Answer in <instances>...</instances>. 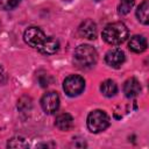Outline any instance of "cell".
I'll use <instances>...</instances> for the list:
<instances>
[{
    "label": "cell",
    "instance_id": "6da1fadb",
    "mask_svg": "<svg viewBox=\"0 0 149 149\" xmlns=\"http://www.w3.org/2000/svg\"><path fill=\"white\" fill-rule=\"evenodd\" d=\"M23 38L28 45L37 49L40 52L45 55L56 54L59 49V42L52 36H47L37 27H29L24 31Z\"/></svg>",
    "mask_w": 149,
    "mask_h": 149
},
{
    "label": "cell",
    "instance_id": "7a4b0ae2",
    "mask_svg": "<svg viewBox=\"0 0 149 149\" xmlns=\"http://www.w3.org/2000/svg\"><path fill=\"white\" fill-rule=\"evenodd\" d=\"M74 64L80 69H90L98 61L97 50L90 44H80L73 54Z\"/></svg>",
    "mask_w": 149,
    "mask_h": 149
},
{
    "label": "cell",
    "instance_id": "3957f363",
    "mask_svg": "<svg viewBox=\"0 0 149 149\" xmlns=\"http://www.w3.org/2000/svg\"><path fill=\"white\" fill-rule=\"evenodd\" d=\"M128 37V29L122 22H113L107 24L102 30V38L111 45H119Z\"/></svg>",
    "mask_w": 149,
    "mask_h": 149
},
{
    "label": "cell",
    "instance_id": "277c9868",
    "mask_svg": "<svg viewBox=\"0 0 149 149\" xmlns=\"http://www.w3.org/2000/svg\"><path fill=\"white\" fill-rule=\"evenodd\" d=\"M109 126V118L108 115L101 111L95 109L92 111L87 116V128L92 133H100L105 130Z\"/></svg>",
    "mask_w": 149,
    "mask_h": 149
},
{
    "label": "cell",
    "instance_id": "5b68a950",
    "mask_svg": "<svg viewBox=\"0 0 149 149\" xmlns=\"http://www.w3.org/2000/svg\"><path fill=\"white\" fill-rule=\"evenodd\" d=\"M85 80L83 77L77 74H71L65 78L63 83V90L69 97H76L84 91Z\"/></svg>",
    "mask_w": 149,
    "mask_h": 149
},
{
    "label": "cell",
    "instance_id": "8992f818",
    "mask_svg": "<svg viewBox=\"0 0 149 149\" xmlns=\"http://www.w3.org/2000/svg\"><path fill=\"white\" fill-rule=\"evenodd\" d=\"M41 106L44 113L54 114L59 107V97L56 92H47L41 99Z\"/></svg>",
    "mask_w": 149,
    "mask_h": 149
},
{
    "label": "cell",
    "instance_id": "52a82bcc",
    "mask_svg": "<svg viewBox=\"0 0 149 149\" xmlns=\"http://www.w3.org/2000/svg\"><path fill=\"white\" fill-rule=\"evenodd\" d=\"M125 59H126L125 52L121 49H119V48L111 49L105 55V62H106V64L109 65L111 68H115V69L120 68L125 63Z\"/></svg>",
    "mask_w": 149,
    "mask_h": 149
},
{
    "label": "cell",
    "instance_id": "ba28073f",
    "mask_svg": "<svg viewBox=\"0 0 149 149\" xmlns=\"http://www.w3.org/2000/svg\"><path fill=\"white\" fill-rule=\"evenodd\" d=\"M78 34L80 37L87 40H94L97 37V24L92 20H85L80 23L78 28Z\"/></svg>",
    "mask_w": 149,
    "mask_h": 149
},
{
    "label": "cell",
    "instance_id": "9c48e42d",
    "mask_svg": "<svg viewBox=\"0 0 149 149\" xmlns=\"http://www.w3.org/2000/svg\"><path fill=\"white\" fill-rule=\"evenodd\" d=\"M141 92V85L136 78H129L123 84V93L127 98H135Z\"/></svg>",
    "mask_w": 149,
    "mask_h": 149
},
{
    "label": "cell",
    "instance_id": "30bf717a",
    "mask_svg": "<svg viewBox=\"0 0 149 149\" xmlns=\"http://www.w3.org/2000/svg\"><path fill=\"white\" fill-rule=\"evenodd\" d=\"M129 50L136 54H141L147 49V40L142 35H134L130 37L129 43H128Z\"/></svg>",
    "mask_w": 149,
    "mask_h": 149
},
{
    "label": "cell",
    "instance_id": "8fae6325",
    "mask_svg": "<svg viewBox=\"0 0 149 149\" xmlns=\"http://www.w3.org/2000/svg\"><path fill=\"white\" fill-rule=\"evenodd\" d=\"M55 125H56V127L59 130L66 132V130L72 128V126H73V118L69 113H62V114H59L56 118Z\"/></svg>",
    "mask_w": 149,
    "mask_h": 149
},
{
    "label": "cell",
    "instance_id": "7c38bea8",
    "mask_svg": "<svg viewBox=\"0 0 149 149\" xmlns=\"http://www.w3.org/2000/svg\"><path fill=\"white\" fill-rule=\"evenodd\" d=\"M148 10H149V1L148 0H143L140 6L136 9V16L139 19V21L143 24H148L149 19H148Z\"/></svg>",
    "mask_w": 149,
    "mask_h": 149
},
{
    "label": "cell",
    "instance_id": "4fadbf2b",
    "mask_svg": "<svg viewBox=\"0 0 149 149\" xmlns=\"http://www.w3.org/2000/svg\"><path fill=\"white\" fill-rule=\"evenodd\" d=\"M100 91H101V93L105 97H113L118 92V86H116V84H115L114 80L107 79V80H105V81L101 83Z\"/></svg>",
    "mask_w": 149,
    "mask_h": 149
},
{
    "label": "cell",
    "instance_id": "5bb4252c",
    "mask_svg": "<svg viewBox=\"0 0 149 149\" xmlns=\"http://www.w3.org/2000/svg\"><path fill=\"white\" fill-rule=\"evenodd\" d=\"M7 147L8 148H28L29 147V143L23 137L16 136V137H13V139H10L8 141Z\"/></svg>",
    "mask_w": 149,
    "mask_h": 149
},
{
    "label": "cell",
    "instance_id": "9a60e30c",
    "mask_svg": "<svg viewBox=\"0 0 149 149\" xmlns=\"http://www.w3.org/2000/svg\"><path fill=\"white\" fill-rule=\"evenodd\" d=\"M134 3H135V0H120L119 7H118V13L120 15H126L133 8Z\"/></svg>",
    "mask_w": 149,
    "mask_h": 149
},
{
    "label": "cell",
    "instance_id": "2e32d148",
    "mask_svg": "<svg viewBox=\"0 0 149 149\" xmlns=\"http://www.w3.org/2000/svg\"><path fill=\"white\" fill-rule=\"evenodd\" d=\"M21 0H0V6L3 9H13L15 8Z\"/></svg>",
    "mask_w": 149,
    "mask_h": 149
},
{
    "label": "cell",
    "instance_id": "e0dca14e",
    "mask_svg": "<svg viewBox=\"0 0 149 149\" xmlns=\"http://www.w3.org/2000/svg\"><path fill=\"white\" fill-rule=\"evenodd\" d=\"M24 100H26V101H23V97H22V98L20 99L19 104H17V107H19L21 111H27V109H29V108L31 107V100H30V98L26 97Z\"/></svg>",
    "mask_w": 149,
    "mask_h": 149
},
{
    "label": "cell",
    "instance_id": "ac0fdd59",
    "mask_svg": "<svg viewBox=\"0 0 149 149\" xmlns=\"http://www.w3.org/2000/svg\"><path fill=\"white\" fill-rule=\"evenodd\" d=\"M1 73H2V66L0 65V74H1Z\"/></svg>",
    "mask_w": 149,
    "mask_h": 149
},
{
    "label": "cell",
    "instance_id": "d6986e66",
    "mask_svg": "<svg viewBox=\"0 0 149 149\" xmlns=\"http://www.w3.org/2000/svg\"><path fill=\"white\" fill-rule=\"evenodd\" d=\"M95 1H100V0H95Z\"/></svg>",
    "mask_w": 149,
    "mask_h": 149
}]
</instances>
